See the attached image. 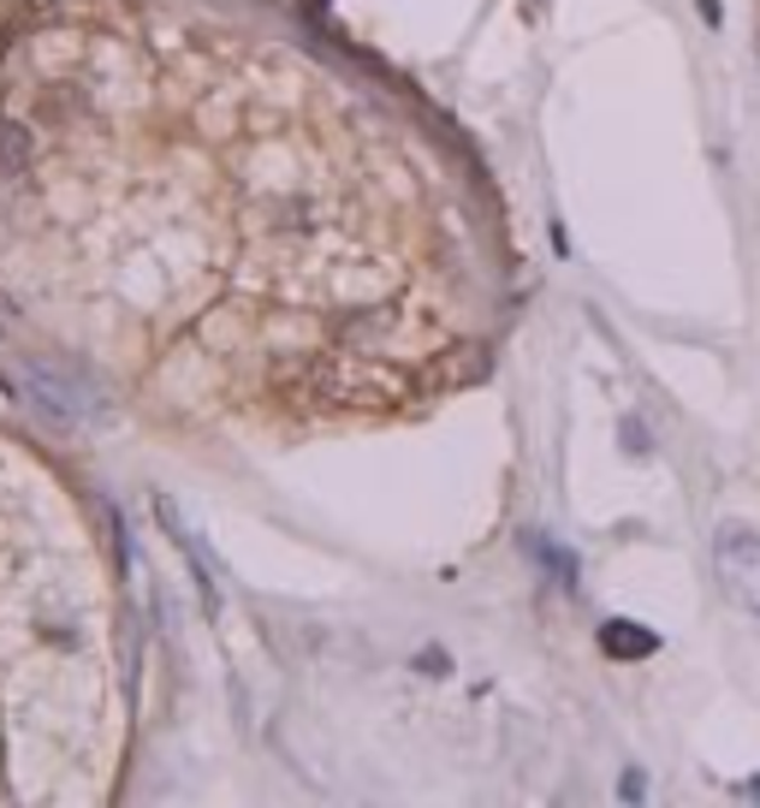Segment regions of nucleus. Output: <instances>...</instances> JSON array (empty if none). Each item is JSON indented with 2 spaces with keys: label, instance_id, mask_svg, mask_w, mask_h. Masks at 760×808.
<instances>
[{
  "label": "nucleus",
  "instance_id": "obj_1",
  "mask_svg": "<svg viewBox=\"0 0 760 808\" xmlns=\"http://www.w3.org/2000/svg\"><path fill=\"white\" fill-rule=\"evenodd\" d=\"M713 571L724 582L737 612L760 618V529L749 523H719V541H713Z\"/></svg>",
  "mask_w": 760,
  "mask_h": 808
},
{
  "label": "nucleus",
  "instance_id": "obj_2",
  "mask_svg": "<svg viewBox=\"0 0 760 808\" xmlns=\"http://www.w3.org/2000/svg\"><path fill=\"white\" fill-rule=\"evenodd\" d=\"M600 648H607L612 660H642V655H653V648H660V636L642 630V625H624V618H612V625L600 630Z\"/></svg>",
  "mask_w": 760,
  "mask_h": 808
}]
</instances>
